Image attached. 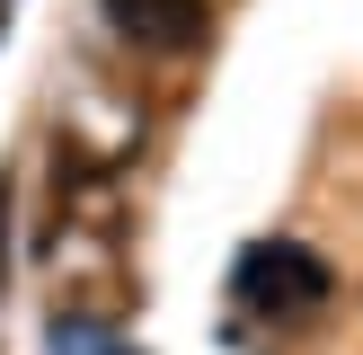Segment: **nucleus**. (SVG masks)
Wrapping results in <instances>:
<instances>
[{
	"label": "nucleus",
	"mask_w": 363,
	"mask_h": 355,
	"mask_svg": "<svg viewBox=\"0 0 363 355\" xmlns=\"http://www.w3.org/2000/svg\"><path fill=\"white\" fill-rule=\"evenodd\" d=\"M45 346H53V355H124V346H116V329H106L98 311H62V320L45 329Z\"/></svg>",
	"instance_id": "nucleus-3"
},
{
	"label": "nucleus",
	"mask_w": 363,
	"mask_h": 355,
	"mask_svg": "<svg viewBox=\"0 0 363 355\" xmlns=\"http://www.w3.org/2000/svg\"><path fill=\"white\" fill-rule=\"evenodd\" d=\"M0 18H9V0H0Z\"/></svg>",
	"instance_id": "nucleus-4"
},
{
	"label": "nucleus",
	"mask_w": 363,
	"mask_h": 355,
	"mask_svg": "<svg viewBox=\"0 0 363 355\" xmlns=\"http://www.w3.org/2000/svg\"><path fill=\"white\" fill-rule=\"evenodd\" d=\"M106 27L124 45L186 53V45H204V0H106Z\"/></svg>",
	"instance_id": "nucleus-2"
},
{
	"label": "nucleus",
	"mask_w": 363,
	"mask_h": 355,
	"mask_svg": "<svg viewBox=\"0 0 363 355\" xmlns=\"http://www.w3.org/2000/svg\"><path fill=\"white\" fill-rule=\"evenodd\" d=\"M240 302L257 320H284V329H293V320H311V311H328V293H337V275H328V258H319V248H301V240H257L240 258Z\"/></svg>",
	"instance_id": "nucleus-1"
}]
</instances>
